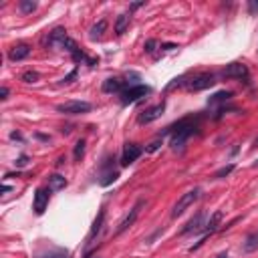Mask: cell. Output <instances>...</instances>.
<instances>
[{
    "mask_svg": "<svg viewBox=\"0 0 258 258\" xmlns=\"http://www.w3.org/2000/svg\"><path fill=\"white\" fill-rule=\"evenodd\" d=\"M198 123H200V117H198V115H196V117L192 115V117H184V119H180L178 123L170 125L168 132H166V134L172 136L170 146H172L174 150H182V148L186 146V142L196 134Z\"/></svg>",
    "mask_w": 258,
    "mask_h": 258,
    "instance_id": "1",
    "label": "cell"
},
{
    "mask_svg": "<svg viewBox=\"0 0 258 258\" xmlns=\"http://www.w3.org/2000/svg\"><path fill=\"white\" fill-rule=\"evenodd\" d=\"M200 196H202V190L200 188H194V190H190V192H186V194H182L180 196V200L176 202V206H174V210H172V218H178V216H182L190 206H194L198 200H200Z\"/></svg>",
    "mask_w": 258,
    "mask_h": 258,
    "instance_id": "2",
    "label": "cell"
},
{
    "mask_svg": "<svg viewBox=\"0 0 258 258\" xmlns=\"http://www.w3.org/2000/svg\"><path fill=\"white\" fill-rule=\"evenodd\" d=\"M214 83H216V75H214V73H198V75H194V77L186 83V87H188V91L198 93V91L210 89Z\"/></svg>",
    "mask_w": 258,
    "mask_h": 258,
    "instance_id": "3",
    "label": "cell"
},
{
    "mask_svg": "<svg viewBox=\"0 0 258 258\" xmlns=\"http://www.w3.org/2000/svg\"><path fill=\"white\" fill-rule=\"evenodd\" d=\"M150 93H152V87H148V85H132V87H127L121 93V103L123 105H132V103L140 101L142 97H146Z\"/></svg>",
    "mask_w": 258,
    "mask_h": 258,
    "instance_id": "4",
    "label": "cell"
},
{
    "mask_svg": "<svg viewBox=\"0 0 258 258\" xmlns=\"http://www.w3.org/2000/svg\"><path fill=\"white\" fill-rule=\"evenodd\" d=\"M93 105L89 101H65L57 105V111L65 115H83V113H89Z\"/></svg>",
    "mask_w": 258,
    "mask_h": 258,
    "instance_id": "5",
    "label": "cell"
},
{
    "mask_svg": "<svg viewBox=\"0 0 258 258\" xmlns=\"http://www.w3.org/2000/svg\"><path fill=\"white\" fill-rule=\"evenodd\" d=\"M146 206V200H138L136 202V206L129 210V214L119 222V226H117V234H123L125 230H129L134 224H136V220H138V216H140V212H142V208Z\"/></svg>",
    "mask_w": 258,
    "mask_h": 258,
    "instance_id": "6",
    "label": "cell"
},
{
    "mask_svg": "<svg viewBox=\"0 0 258 258\" xmlns=\"http://www.w3.org/2000/svg\"><path fill=\"white\" fill-rule=\"evenodd\" d=\"M164 111H166V103H164V101H162V103H158V105H154V107H148L144 113H140L138 123H140V125L154 123L156 119H160V117L164 115Z\"/></svg>",
    "mask_w": 258,
    "mask_h": 258,
    "instance_id": "7",
    "label": "cell"
},
{
    "mask_svg": "<svg viewBox=\"0 0 258 258\" xmlns=\"http://www.w3.org/2000/svg\"><path fill=\"white\" fill-rule=\"evenodd\" d=\"M204 228H206V212H198L184 228H182V236H186V234H200V232H204Z\"/></svg>",
    "mask_w": 258,
    "mask_h": 258,
    "instance_id": "8",
    "label": "cell"
},
{
    "mask_svg": "<svg viewBox=\"0 0 258 258\" xmlns=\"http://www.w3.org/2000/svg\"><path fill=\"white\" fill-rule=\"evenodd\" d=\"M49 200H51V190L49 188H37L35 192V200H33V210L41 216L45 214L47 206H49Z\"/></svg>",
    "mask_w": 258,
    "mask_h": 258,
    "instance_id": "9",
    "label": "cell"
},
{
    "mask_svg": "<svg viewBox=\"0 0 258 258\" xmlns=\"http://www.w3.org/2000/svg\"><path fill=\"white\" fill-rule=\"evenodd\" d=\"M142 154H144V150H142L138 144H125L123 154H121V166H123V168L132 166V164H134Z\"/></svg>",
    "mask_w": 258,
    "mask_h": 258,
    "instance_id": "10",
    "label": "cell"
},
{
    "mask_svg": "<svg viewBox=\"0 0 258 258\" xmlns=\"http://www.w3.org/2000/svg\"><path fill=\"white\" fill-rule=\"evenodd\" d=\"M222 77L224 79H248V67L242 65V63H230L224 71H222Z\"/></svg>",
    "mask_w": 258,
    "mask_h": 258,
    "instance_id": "11",
    "label": "cell"
},
{
    "mask_svg": "<svg viewBox=\"0 0 258 258\" xmlns=\"http://www.w3.org/2000/svg\"><path fill=\"white\" fill-rule=\"evenodd\" d=\"M127 87H132L129 85V81H121L119 77H109L107 81H103V93H123Z\"/></svg>",
    "mask_w": 258,
    "mask_h": 258,
    "instance_id": "12",
    "label": "cell"
},
{
    "mask_svg": "<svg viewBox=\"0 0 258 258\" xmlns=\"http://www.w3.org/2000/svg\"><path fill=\"white\" fill-rule=\"evenodd\" d=\"M103 224H105V210H101V212L97 214V218H95V222H93V226H91V232H89V236H87V250H89V246L95 242V238L99 236V232L103 230Z\"/></svg>",
    "mask_w": 258,
    "mask_h": 258,
    "instance_id": "13",
    "label": "cell"
},
{
    "mask_svg": "<svg viewBox=\"0 0 258 258\" xmlns=\"http://www.w3.org/2000/svg\"><path fill=\"white\" fill-rule=\"evenodd\" d=\"M31 55V47L27 43H21V45H15L11 51H9V61L17 63V61H23Z\"/></svg>",
    "mask_w": 258,
    "mask_h": 258,
    "instance_id": "14",
    "label": "cell"
},
{
    "mask_svg": "<svg viewBox=\"0 0 258 258\" xmlns=\"http://www.w3.org/2000/svg\"><path fill=\"white\" fill-rule=\"evenodd\" d=\"M67 39V31L63 29V27H57V29H53L51 33H49V37L45 39V45H49V47H55V45H63V41Z\"/></svg>",
    "mask_w": 258,
    "mask_h": 258,
    "instance_id": "15",
    "label": "cell"
},
{
    "mask_svg": "<svg viewBox=\"0 0 258 258\" xmlns=\"http://www.w3.org/2000/svg\"><path fill=\"white\" fill-rule=\"evenodd\" d=\"M222 218H224V214H222L220 210H216V212L210 216V220L206 222V228H204V236H210V234H214V232L220 228V222H222Z\"/></svg>",
    "mask_w": 258,
    "mask_h": 258,
    "instance_id": "16",
    "label": "cell"
},
{
    "mask_svg": "<svg viewBox=\"0 0 258 258\" xmlns=\"http://www.w3.org/2000/svg\"><path fill=\"white\" fill-rule=\"evenodd\" d=\"M230 99H232V91H218V93H214V95L208 99V105H210V107H218V105L228 103Z\"/></svg>",
    "mask_w": 258,
    "mask_h": 258,
    "instance_id": "17",
    "label": "cell"
},
{
    "mask_svg": "<svg viewBox=\"0 0 258 258\" xmlns=\"http://www.w3.org/2000/svg\"><path fill=\"white\" fill-rule=\"evenodd\" d=\"M242 250L248 254V252H254V250H258V228L256 230H252L246 238H244V244H242Z\"/></svg>",
    "mask_w": 258,
    "mask_h": 258,
    "instance_id": "18",
    "label": "cell"
},
{
    "mask_svg": "<svg viewBox=\"0 0 258 258\" xmlns=\"http://www.w3.org/2000/svg\"><path fill=\"white\" fill-rule=\"evenodd\" d=\"M107 31V21L105 19H101L99 23H95L93 27H91V31H89V39L91 41H97V39H101L103 37V33Z\"/></svg>",
    "mask_w": 258,
    "mask_h": 258,
    "instance_id": "19",
    "label": "cell"
},
{
    "mask_svg": "<svg viewBox=\"0 0 258 258\" xmlns=\"http://www.w3.org/2000/svg\"><path fill=\"white\" fill-rule=\"evenodd\" d=\"M65 188H67V180L63 176H59V174L49 176V190L51 192H59V190H65Z\"/></svg>",
    "mask_w": 258,
    "mask_h": 258,
    "instance_id": "20",
    "label": "cell"
},
{
    "mask_svg": "<svg viewBox=\"0 0 258 258\" xmlns=\"http://www.w3.org/2000/svg\"><path fill=\"white\" fill-rule=\"evenodd\" d=\"M127 27H129V15H119L117 21H115V35H117V37L125 35Z\"/></svg>",
    "mask_w": 258,
    "mask_h": 258,
    "instance_id": "21",
    "label": "cell"
},
{
    "mask_svg": "<svg viewBox=\"0 0 258 258\" xmlns=\"http://www.w3.org/2000/svg\"><path fill=\"white\" fill-rule=\"evenodd\" d=\"M117 178H119V172H117V170H103V178L99 180V184L107 188V186H111Z\"/></svg>",
    "mask_w": 258,
    "mask_h": 258,
    "instance_id": "22",
    "label": "cell"
},
{
    "mask_svg": "<svg viewBox=\"0 0 258 258\" xmlns=\"http://www.w3.org/2000/svg\"><path fill=\"white\" fill-rule=\"evenodd\" d=\"M37 3H33V0H21L19 3V9H21V13H25V15H31V13H35L37 11Z\"/></svg>",
    "mask_w": 258,
    "mask_h": 258,
    "instance_id": "23",
    "label": "cell"
},
{
    "mask_svg": "<svg viewBox=\"0 0 258 258\" xmlns=\"http://www.w3.org/2000/svg\"><path fill=\"white\" fill-rule=\"evenodd\" d=\"M85 140H79L77 144H75V150H73V158L77 160V162H81V158L85 156Z\"/></svg>",
    "mask_w": 258,
    "mask_h": 258,
    "instance_id": "24",
    "label": "cell"
},
{
    "mask_svg": "<svg viewBox=\"0 0 258 258\" xmlns=\"http://www.w3.org/2000/svg\"><path fill=\"white\" fill-rule=\"evenodd\" d=\"M234 172V164H228V166H224V168H220L216 174H214V180H222V178H226V176H230Z\"/></svg>",
    "mask_w": 258,
    "mask_h": 258,
    "instance_id": "25",
    "label": "cell"
},
{
    "mask_svg": "<svg viewBox=\"0 0 258 258\" xmlns=\"http://www.w3.org/2000/svg\"><path fill=\"white\" fill-rule=\"evenodd\" d=\"M21 81H25V83H37L39 81V73L37 71H25L23 75H21Z\"/></svg>",
    "mask_w": 258,
    "mask_h": 258,
    "instance_id": "26",
    "label": "cell"
},
{
    "mask_svg": "<svg viewBox=\"0 0 258 258\" xmlns=\"http://www.w3.org/2000/svg\"><path fill=\"white\" fill-rule=\"evenodd\" d=\"M61 47H63V49H65L67 53H71V55H73L75 51H79V47H77V43H75V41H73L71 37H67V39L63 41V45H61Z\"/></svg>",
    "mask_w": 258,
    "mask_h": 258,
    "instance_id": "27",
    "label": "cell"
},
{
    "mask_svg": "<svg viewBox=\"0 0 258 258\" xmlns=\"http://www.w3.org/2000/svg\"><path fill=\"white\" fill-rule=\"evenodd\" d=\"M77 75H79V71H77V69H73V71H71V73L61 81V83H63V85H69V83H73V81L77 79Z\"/></svg>",
    "mask_w": 258,
    "mask_h": 258,
    "instance_id": "28",
    "label": "cell"
},
{
    "mask_svg": "<svg viewBox=\"0 0 258 258\" xmlns=\"http://www.w3.org/2000/svg\"><path fill=\"white\" fill-rule=\"evenodd\" d=\"M160 148H162V140H156V142H152V144L146 148V152H148V154H154V152H158Z\"/></svg>",
    "mask_w": 258,
    "mask_h": 258,
    "instance_id": "29",
    "label": "cell"
},
{
    "mask_svg": "<svg viewBox=\"0 0 258 258\" xmlns=\"http://www.w3.org/2000/svg\"><path fill=\"white\" fill-rule=\"evenodd\" d=\"M160 43L156 41V39H152V41H148L146 43V53H150V55H154V51H156V47H158Z\"/></svg>",
    "mask_w": 258,
    "mask_h": 258,
    "instance_id": "30",
    "label": "cell"
},
{
    "mask_svg": "<svg viewBox=\"0 0 258 258\" xmlns=\"http://www.w3.org/2000/svg\"><path fill=\"white\" fill-rule=\"evenodd\" d=\"M45 258H69V252H65V250H57L55 254H49V256H45Z\"/></svg>",
    "mask_w": 258,
    "mask_h": 258,
    "instance_id": "31",
    "label": "cell"
},
{
    "mask_svg": "<svg viewBox=\"0 0 258 258\" xmlns=\"http://www.w3.org/2000/svg\"><path fill=\"white\" fill-rule=\"evenodd\" d=\"M15 164H17V168H25V166L29 164V156H21V158H19Z\"/></svg>",
    "mask_w": 258,
    "mask_h": 258,
    "instance_id": "32",
    "label": "cell"
},
{
    "mask_svg": "<svg viewBox=\"0 0 258 258\" xmlns=\"http://www.w3.org/2000/svg\"><path fill=\"white\" fill-rule=\"evenodd\" d=\"M248 13L250 15H256L258 13V3H254V0H252V3H248Z\"/></svg>",
    "mask_w": 258,
    "mask_h": 258,
    "instance_id": "33",
    "label": "cell"
},
{
    "mask_svg": "<svg viewBox=\"0 0 258 258\" xmlns=\"http://www.w3.org/2000/svg\"><path fill=\"white\" fill-rule=\"evenodd\" d=\"M0 99H9V87H3V89H0Z\"/></svg>",
    "mask_w": 258,
    "mask_h": 258,
    "instance_id": "34",
    "label": "cell"
},
{
    "mask_svg": "<svg viewBox=\"0 0 258 258\" xmlns=\"http://www.w3.org/2000/svg\"><path fill=\"white\" fill-rule=\"evenodd\" d=\"M11 140H17V142H23V136H21L19 132H13V134H11Z\"/></svg>",
    "mask_w": 258,
    "mask_h": 258,
    "instance_id": "35",
    "label": "cell"
},
{
    "mask_svg": "<svg viewBox=\"0 0 258 258\" xmlns=\"http://www.w3.org/2000/svg\"><path fill=\"white\" fill-rule=\"evenodd\" d=\"M142 7H146V3H134V5H132V11H138V9H142Z\"/></svg>",
    "mask_w": 258,
    "mask_h": 258,
    "instance_id": "36",
    "label": "cell"
},
{
    "mask_svg": "<svg viewBox=\"0 0 258 258\" xmlns=\"http://www.w3.org/2000/svg\"><path fill=\"white\" fill-rule=\"evenodd\" d=\"M216 258H230V256H228V252H220Z\"/></svg>",
    "mask_w": 258,
    "mask_h": 258,
    "instance_id": "37",
    "label": "cell"
},
{
    "mask_svg": "<svg viewBox=\"0 0 258 258\" xmlns=\"http://www.w3.org/2000/svg\"><path fill=\"white\" fill-rule=\"evenodd\" d=\"M85 258H101V256H99V254H87Z\"/></svg>",
    "mask_w": 258,
    "mask_h": 258,
    "instance_id": "38",
    "label": "cell"
},
{
    "mask_svg": "<svg viewBox=\"0 0 258 258\" xmlns=\"http://www.w3.org/2000/svg\"><path fill=\"white\" fill-rule=\"evenodd\" d=\"M254 148H258V138H256V140H254Z\"/></svg>",
    "mask_w": 258,
    "mask_h": 258,
    "instance_id": "39",
    "label": "cell"
},
{
    "mask_svg": "<svg viewBox=\"0 0 258 258\" xmlns=\"http://www.w3.org/2000/svg\"><path fill=\"white\" fill-rule=\"evenodd\" d=\"M254 168H258V162H256V164H254Z\"/></svg>",
    "mask_w": 258,
    "mask_h": 258,
    "instance_id": "40",
    "label": "cell"
}]
</instances>
